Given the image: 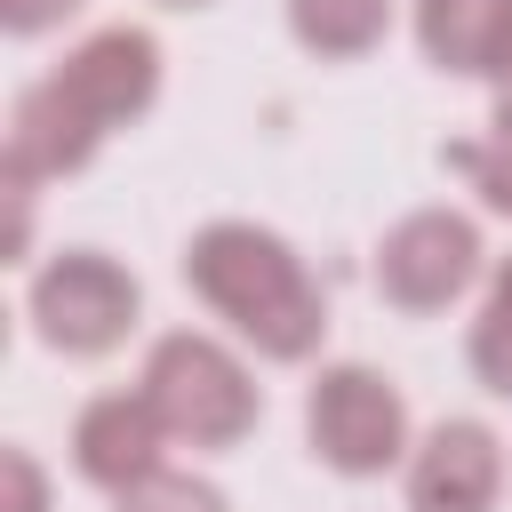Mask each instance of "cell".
<instances>
[{
  "mask_svg": "<svg viewBox=\"0 0 512 512\" xmlns=\"http://www.w3.org/2000/svg\"><path fill=\"white\" fill-rule=\"evenodd\" d=\"M160 96V40L144 24H104L88 32L56 72H40L16 112H8V144H0V176L8 184H56L80 176L104 136H120L128 120H144Z\"/></svg>",
  "mask_w": 512,
  "mask_h": 512,
  "instance_id": "cell-1",
  "label": "cell"
},
{
  "mask_svg": "<svg viewBox=\"0 0 512 512\" xmlns=\"http://www.w3.org/2000/svg\"><path fill=\"white\" fill-rule=\"evenodd\" d=\"M184 280H192V296H200L240 344H256V352L280 360V368L312 360L320 336H328L320 280L304 272V256H296L280 232H264V224H248V216L200 224L192 248H184Z\"/></svg>",
  "mask_w": 512,
  "mask_h": 512,
  "instance_id": "cell-2",
  "label": "cell"
},
{
  "mask_svg": "<svg viewBox=\"0 0 512 512\" xmlns=\"http://www.w3.org/2000/svg\"><path fill=\"white\" fill-rule=\"evenodd\" d=\"M136 392L152 400V416L168 424L176 448H240L264 416V392L248 376V360L216 336H192V328H176L144 352Z\"/></svg>",
  "mask_w": 512,
  "mask_h": 512,
  "instance_id": "cell-3",
  "label": "cell"
},
{
  "mask_svg": "<svg viewBox=\"0 0 512 512\" xmlns=\"http://www.w3.org/2000/svg\"><path fill=\"white\" fill-rule=\"evenodd\" d=\"M304 432H312V456L344 480H376V472L408 464V400L384 368H360V360H336L312 376Z\"/></svg>",
  "mask_w": 512,
  "mask_h": 512,
  "instance_id": "cell-4",
  "label": "cell"
},
{
  "mask_svg": "<svg viewBox=\"0 0 512 512\" xmlns=\"http://www.w3.org/2000/svg\"><path fill=\"white\" fill-rule=\"evenodd\" d=\"M24 312H32V336H40L48 352L96 360V352H112V344L136 328L144 288H136V272L112 264L104 248H64V256H48V264L32 272Z\"/></svg>",
  "mask_w": 512,
  "mask_h": 512,
  "instance_id": "cell-5",
  "label": "cell"
},
{
  "mask_svg": "<svg viewBox=\"0 0 512 512\" xmlns=\"http://www.w3.org/2000/svg\"><path fill=\"white\" fill-rule=\"evenodd\" d=\"M480 224L464 208H416L376 240V288L400 312H448L480 280Z\"/></svg>",
  "mask_w": 512,
  "mask_h": 512,
  "instance_id": "cell-6",
  "label": "cell"
},
{
  "mask_svg": "<svg viewBox=\"0 0 512 512\" xmlns=\"http://www.w3.org/2000/svg\"><path fill=\"white\" fill-rule=\"evenodd\" d=\"M504 496V448L488 424L448 416L408 448V512H496Z\"/></svg>",
  "mask_w": 512,
  "mask_h": 512,
  "instance_id": "cell-7",
  "label": "cell"
},
{
  "mask_svg": "<svg viewBox=\"0 0 512 512\" xmlns=\"http://www.w3.org/2000/svg\"><path fill=\"white\" fill-rule=\"evenodd\" d=\"M160 456H168V424L152 416L144 392H96L72 424V464L104 496H128V488L160 480Z\"/></svg>",
  "mask_w": 512,
  "mask_h": 512,
  "instance_id": "cell-8",
  "label": "cell"
},
{
  "mask_svg": "<svg viewBox=\"0 0 512 512\" xmlns=\"http://www.w3.org/2000/svg\"><path fill=\"white\" fill-rule=\"evenodd\" d=\"M416 48L456 80H496L512 64V0H416Z\"/></svg>",
  "mask_w": 512,
  "mask_h": 512,
  "instance_id": "cell-9",
  "label": "cell"
},
{
  "mask_svg": "<svg viewBox=\"0 0 512 512\" xmlns=\"http://www.w3.org/2000/svg\"><path fill=\"white\" fill-rule=\"evenodd\" d=\"M288 32L320 64H352L392 32V0H288Z\"/></svg>",
  "mask_w": 512,
  "mask_h": 512,
  "instance_id": "cell-10",
  "label": "cell"
},
{
  "mask_svg": "<svg viewBox=\"0 0 512 512\" xmlns=\"http://www.w3.org/2000/svg\"><path fill=\"white\" fill-rule=\"evenodd\" d=\"M464 360H472V376H480L496 400H512V256L488 272L480 320H472V336H464Z\"/></svg>",
  "mask_w": 512,
  "mask_h": 512,
  "instance_id": "cell-11",
  "label": "cell"
},
{
  "mask_svg": "<svg viewBox=\"0 0 512 512\" xmlns=\"http://www.w3.org/2000/svg\"><path fill=\"white\" fill-rule=\"evenodd\" d=\"M440 160L480 192V208L512 216V120H488V136H464V144H448Z\"/></svg>",
  "mask_w": 512,
  "mask_h": 512,
  "instance_id": "cell-12",
  "label": "cell"
},
{
  "mask_svg": "<svg viewBox=\"0 0 512 512\" xmlns=\"http://www.w3.org/2000/svg\"><path fill=\"white\" fill-rule=\"evenodd\" d=\"M112 512H232V504H224V488H208L192 472H160V480L112 496Z\"/></svg>",
  "mask_w": 512,
  "mask_h": 512,
  "instance_id": "cell-13",
  "label": "cell"
},
{
  "mask_svg": "<svg viewBox=\"0 0 512 512\" xmlns=\"http://www.w3.org/2000/svg\"><path fill=\"white\" fill-rule=\"evenodd\" d=\"M0 512H48V472L32 448H0Z\"/></svg>",
  "mask_w": 512,
  "mask_h": 512,
  "instance_id": "cell-14",
  "label": "cell"
},
{
  "mask_svg": "<svg viewBox=\"0 0 512 512\" xmlns=\"http://www.w3.org/2000/svg\"><path fill=\"white\" fill-rule=\"evenodd\" d=\"M72 8H80V0H0V24H8L16 40H32V32H56Z\"/></svg>",
  "mask_w": 512,
  "mask_h": 512,
  "instance_id": "cell-15",
  "label": "cell"
},
{
  "mask_svg": "<svg viewBox=\"0 0 512 512\" xmlns=\"http://www.w3.org/2000/svg\"><path fill=\"white\" fill-rule=\"evenodd\" d=\"M496 120H512V64L496 72Z\"/></svg>",
  "mask_w": 512,
  "mask_h": 512,
  "instance_id": "cell-16",
  "label": "cell"
},
{
  "mask_svg": "<svg viewBox=\"0 0 512 512\" xmlns=\"http://www.w3.org/2000/svg\"><path fill=\"white\" fill-rule=\"evenodd\" d=\"M168 8H208V0H168Z\"/></svg>",
  "mask_w": 512,
  "mask_h": 512,
  "instance_id": "cell-17",
  "label": "cell"
}]
</instances>
